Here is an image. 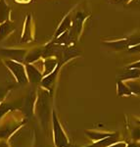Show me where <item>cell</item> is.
<instances>
[{
  "instance_id": "6da1fadb",
  "label": "cell",
  "mask_w": 140,
  "mask_h": 147,
  "mask_svg": "<svg viewBox=\"0 0 140 147\" xmlns=\"http://www.w3.org/2000/svg\"><path fill=\"white\" fill-rule=\"evenodd\" d=\"M4 63L7 66V68L12 72V74L16 78V80H17L19 84H26L28 82L27 74H26V69L24 67V65H22V64L19 62H16V61L9 60V59L4 61Z\"/></svg>"
},
{
  "instance_id": "9c48e42d",
  "label": "cell",
  "mask_w": 140,
  "mask_h": 147,
  "mask_svg": "<svg viewBox=\"0 0 140 147\" xmlns=\"http://www.w3.org/2000/svg\"><path fill=\"white\" fill-rule=\"evenodd\" d=\"M57 72H58V69H55L53 72H51L50 74L46 75V77H45L44 79H42L41 82H41V84L43 85L44 87H47V88H49V87H50L51 85H52V84L54 82V80H55Z\"/></svg>"
},
{
  "instance_id": "8992f818",
  "label": "cell",
  "mask_w": 140,
  "mask_h": 147,
  "mask_svg": "<svg viewBox=\"0 0 140 147\" xmlns=\"http://www.w3.org/2000/svg\"><path fill=\"white\" fill-rule=\"evenodd\" d=\"M14 30V24L7 20L6 22L0 24V40L4 39L9 34Z\"/></svg>"
},
{
  "instance_id": "4fadbf2b",
  "label": "cell",
  "mask_w": 140,
  "mask_h": 147,
  "mask_svg": "<svg viewBox=\"0 0 140 147\" xmlns=\"http://www.w3.org/2000/svg\"><path fill=\"white\" fill-rule=\"evenodd\" d=\"M70 24H71V21H70V17H67L65 19V20L63 21V23L60 25V27H59L58 28V30H57V32H56V34H55V36L57 37L59 34H62V32H65L67 28L70 27Z\"/></svg>"
},
{
  "instance_id": "ba28073f",
  "label": "cell",
  "mask_w": 140,
  "mask_h": 147,
  "mask_svg": "<svg viewBox=\"0 0 140 147\" xmlns=\"http://www.w3.org/2000/svg\"><path fill=\"white\" fill-rule=\"evenodd\" d=\"M42 55V50L41 48H35L34 50H32L30 52H28V55H26L25 57V61L28 64H30L32 62H35L41 57Z\"/></svg>"
},
{
  "instance_id": "52a82bcc",
  "label": "cell",
  "mask_w": 140,
  "mask_h": 147,
  "mask_svg": "<svg viewBox=\"0 0 140 147\" xmlns=\"http://www.w3.org/2000/svg\"><path fill=\"white\" fill-rule=\"evenodd\" d=\"M10 14V7L5 0H0V24L6 22Z\"/></svg>"
},
{
  "instance_id": "30bf717a",
  "label": "cell",
  "mask_w": 140,
  "mask_h": 147,
  "mask_svg": "<svg viewBox=\"0 0 140 147\" xmlns=\"http://www.w3.org/2000/svg\"><path fill=\"white\" fill-rule=\"evenodd\" d=\"M56 65H57V61L54 60V59H47V60H45L44 75L46 76V75H48V74H50L51 72H53L56 68Z\"/></svg>"
},
{
  "instance_id": "277c9868",
  "label": "cell",
  "mask_w": 140,
  "mask_h": 147,
  "mask_svg": "<svg viewBox=\"0 0 140 147\" xmlns=\"http://www.w3.org/2000/svg\"><path fill=\"white\" fill-rule=\"evenodd\" d=\"M25 69L28 82H32V84H38L41 82L42 74L35 66L32 65V64H27Z\"/></svg>"
},
{
  "instance_id": "2e32d148",
  "label": "cell",
  "mask_w": 140,
  "mask_h": 147,
  "mask_svg": "<svg viewBox=\"0 0 140 147\" xmlns=\"http://www.w3.org/2000/svg\"><path fill=\"white\" fill-rule=\"evenodd\" d=\"M17 2H19V3H28L30 0H16Z\"/></svg>"
},
{
  "instance_id": "5b68a950",
  "label": "cell",
  "mask_w": 140,
  "mask_h": 147,
  "mask_svg": "<svg viewBox=\"0 0 140 147\" xmlns=\"http://www.w3.org/2000/svg\"><path fill=\"white\" fill-rule=\"evenodd\" d=\"M32 16L28 15L25 23V28H24V32H23V36H22V42H28L30 40H32Z\"/></svg>"
},
{
  "instance_id": "7a4b0ae2",
  "label": "cell",
  "mask_w": 140,
  "mask_h": 147,
  "mask_svg": "<svg viewBox=\"0 0 140 147\" xmlns=\"http://www.w3.org/2000/svg\"><path fill=\"white\" fill-rule=\"evenodd\" d=\"M53 125H54V137H55V144L57 147H65L68 144L67 137L61 129L60 124L56 118L55 113H53Z\"/></svg>"
},
{
  "instance_id": "5bb4252c",
  "label": "cell",
  "mask_w": 140,
  "mask_h": 147,
  "mask_svg": "<svg viewBox=\"0 0 140 147\" xmlns=\"http://www.w3.org/2000/svg\"><path fill=\"white\" fill-rule=\"evenodd\" d=\"M11 109H12L11 105H9V104H7V103H2L1 105H0V119L2 118V116L5 115L9 110H11Z\"/></svg>"
},
{
  "instance_id": "e0dca14e",
  "label": "cell",
  "mask_w": 140,
  "mask_h": 147,
  "mask_svg": "<svg viewBox=\"0 0 140 147\" xmlns=\"http://www.w3.org/2000/svg\"><path fill=\"white\" fill-rule=\"evenodd\" d=\"M125 144H118V145H115V146H113V147H125Z\"/></svg>"
},
{
  "instance_id": "8fae6325",
  "label": "cell",
  "mask_w": 140,
  "mask_h": 147,
  "mask_svg": "<svg viewBox=\"0 0 140 147\" xmlns=\"http://www.w3.org/2000/svg\"><path fill=\"white\" fill-rule=\"evenodd\" d=\"M117 139V136H111V137H108L106 139H103V140L99 141L98 143H95L94 145L90 146V147H105V146H108L110 144L114 143Z\"/></svg>"
},
{
  "instance_id": "ac0fdd59",
  "label": "cell",
  "mask_w": 140,
  "mask_h": 147,
  "mask_svg": "<svg viewBox=\"0 0 140 147\" xmlns=\"http://www.w3.org/2000/svg\"><path fill=\"white\" fill-rule=\"evenodd\" d=\"M133 67H140V63H138V64H136V65H134Z\"/></svg>"
},
{
  "instance_id": "9a60e30c",
  "label": "cell",
  "mask_w": 140,
  "mask_h": 147,
  "mask_svg": "<svg viewBox=\"0 0 140 147\" xmlns=\"http://www.w3.org/2000/svg\"><path fill=\"white\" fill-rule=\"evenodd\" d=\"M6 90H3V89H0V100H2L4 96H5V93H6Z\"/></svg>"
},
{
  "instance_id": "3957f363",
  "label": "cell",
  "mask_w": 140,
  "mask_h": 147,
  "mask_svg": "<svg viewBox=\"0 0 140 147\" xmlns=\"http://www.w3.org/2000/svg\"><path fill=\"white\" fill-rule=\"evenodd\" d=\"M0 53L3 56L8 57L9 60H13L19 63L25 61V57L27 55V51L25 49H1Z\"/></svg>"
},
{
  "instance_id": "7c38bea8",
  "label": "cell",
  "mask_w": 140,
  "mask_h": 147,
  "mask_svg": "<svg viewBox=\"0 0 140 147\" xmlns=\"http://www.w3.org/2000/svg\"><path fill=\"white\" fill-rule=\"evenodd\" d=\"M32 108H34V96L30 94L27 97L26 99V104H25V111L28 115H30L32 112Z\"/></svg>"
}]
</instances>
